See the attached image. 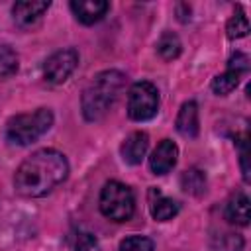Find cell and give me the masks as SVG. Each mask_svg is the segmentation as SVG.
<instances>
[{
    "label": "cell",
    "mask_w": 251,
    "mask_h": 251,
    "mask_svg": "<svg viewBox=\"0 0 251 251\" xmlns=\"http://www.w3.org/2000/svg\"><path fill=\"white\" fill-rule=\"evenodd\" d=\"M226 33H227L229 39H241V37H245V35L249 33V20H247L245 12H243L239 6H237V10H235V14L227 20V24H226Z\"/></svg>",
    "instance_id": "ac0fdd59"
},
{
    "label": "cell",
    "mask_w": 251,
    "mask_h": 251,
    "mask_svg": "<svg viewBox=\"0 0 251 251\" xmlns=\"http://www.w3.org/2000/svg\"><path fill=\"white\" fill-rule=\"evenodd\" d=\"M69 176L67 157L51 147L37 149L25 157L14 173V190L24 198H41Z\"/></svg>",
    "instance_id": "6da1fadb"
},
{
    "label": "cell",
    "mask_w": 251,
    "mask_h": 251,
    "mask_svg": "<svg viewBox=\"0 0 251 251\" xmlns=\"http://www.w3.org/2000/svg\"><path fill=\"white\" fill-rule=\"evenodd\" d=\"M176 131L182 137L194 139L200 131V122H198V104L194 100H188L180 106L178 114H176V122H175Z\"/></svg>",
    "instance_id": "8fae6325"
},
{
    "label": "cell",
    "mask_w": 251,
    "mask_h": 251,
    "mask_svg": "<svg viewBox=\"0 0 251 251\" xmlns=\"http://www.w3.org/2000/svg\"><path fill=\"white\" fill-rule=\"evenodd\" d=\"M224 214H226V220H227V222H231V224H235V226H247L249 220H251L247 194H245L243 190L235 192V194L227 200Z\"/></svg>",
    "instance_id": "7c38bea8"
},
{
    "label": "cell",
    "mask_w": 251,
    "mask_h": 251,
    "mask_svg": "<svg viewBox=\"0 0 251 251\" xmlns=\"http://www.w3.org/2000/svg\"><path fill=\"white\" fill-rule=\"evenodd\" d=\"M241 76H243V75H241L239 71L227 67L222 75H216V76L212 78V84H210V86H212V92L218 94V96H226V94H229L231 90L237 88Z\"/></svg>",
    "instance_id": "5bb4252c"
},
{
    "label": "cell",
    "mask_w": 251,
    "mask_h": 251,
    "mask_svg": "<svg viewBox=\"0 0 251 251\" xmlns=\"http://www.w3.org/2000/svg\"><path fill=\"white\" fill-rule=\"evenodd\" d=\"M243 249V237L237 233H224L220 235L218 251H241Z\"/></svg>",
    "instance_id": "44dd1931"
},
{
    "label": "cell",
    "mask_w": 251,
    "mask_h": 251,
    "mask_svg": "<svg viewBox=\"0 0 251 251\" xmlns=\"http://www.w3.org/2000/svg\"><path fill=\"white\" fill-rule=\"evenodd\" d=\"M180 186L184 192L192 194V196H202L206 192V175L204 171L192 167L188 171H184L180 175Z\"/></svg>",
    "instance_id": "9a60e30c"
},
{
    "label": "cell",
    "mask_w": 251,
    "mask_h": 251,
    "mask_svg": "<svg viewBox=\"0 0 251 251\" xmlns=\"http://www.w3.org/2000/svg\"><path fill=\"white\" fill-rule=\"evenodd\" d=\"M227 67H229V69L239 71L241 75H245V73L249 71V57H247L245 53H235V55H231V57H229Z\"/></svg>",
    "instance_id": "603a6c76"
},
{
    "label": "cell",
    "mask_w": 251,
    "mask_h": 251,
    "mask_svg": "<svg viewBox=\"0 0 251 251\" xmlns=\"http://www.w3.org/2000/svg\"><path fill=\"white\" fill-rule=\"evenodd\" d=\"M98 206L104 218L112 222H127L135 212V196L127 184L120 180H108L102 186Z\"/></svg>",
    "instance_id": "277c9868"
},
{
    "label": "cell",
    "mask_w": 251,
    "mask_h": 251,
    "mask_svg": "<svg viewBox=\"0 0 251 251\" xmlns=\"http://www.w3.org/2000/svg\"><path fill=\"white\" fill-rule=\"evenodd\" d=\"M178 161V147L173 139H163L149 157V169L153 175H167Z\"/></svg>",
    "instance_id": "52a82bcc"
},
{
    "label": "cell",
    "mask_w": 251,
    "mask_h": 251,
    "mask_svg": "<svg viewBox=\"0 0 251 251\" xmlns=\"http://www.w3.org/2000/svg\"><path fill=\"white\" fill-rule=\"evenodd\" d=\"M78 65V51L75 47H65L49 55L43 63V78L49 84H63Z\"/></svg>",
    "instance_id": "8992f818"
},
{
    "label": "cell",
    "mask_w": 251,
    "mask_h": 251,
    "mask_svg": "<svg viewBox=\"0 0 251 251\" xmlns=\"http://www.w3.org/2000/svg\"><path fill=\"white\" fill-rule=\"evenodd\" d=\"M237 147H239V161H241L243 180L249 182V165H247V159H249V141H247V133L237 139Z\"/></svg>",
    "instance_id": "7402d4cb"
},
{
    "label": "cell",
    "mask_w": 251,
    "mask_h": 251,
    "mask_svg": "<svg viewBox=\"0 0 251 251\" xmlns=\"http://www.w3.org/2000/svg\"><path fill=\"white\" fill-rule=\"evenodd\" d=\"M126 84V75L116 69L98 73L80 96V110L86 122H100L116 104Z\"/></svg>",
    "instance_id": "7a4b0ae2"
},
{
    "label": "cell",
    "mask_w": 251,
    "mask_h": 251,
    "mask_svg": "<svg viewBox=\"0 0 251 251\" xmlns=\"http://www.w3.org/2000/svg\"><path fill=\"white\" fill-rule=\"evenodd\" d=\"M149 210H151L153 220H157V222H169V220H173L178 214V202L173 200V198L161 196L159 190H157V198L151 200Z\"/></svg>",
    "instance_id": "4fadbf2b"
},
{
    "label": "cell",
    "mask_w": 251,
    "mask_h": 251,
    "mask_svg": "<svg viewBox=\"0 0 251 251\" xmlns=\"http://www.w3.org/2000/svg\"><path fill=\"white\" fill-rule=\"evenodd\" d=\"M180 51H182V43H180L178 35L175 31H169V29L163 31L159 41H157V53L165 61H173V59H176L180 55Z\"/></svg>",
    "instance_id": "2e32d148"
},
{
    "label": "cell",
    "mask_w": 251,
    "mask_h": 251,
    "mask_svg": "<svg viewBox=\"0 0 251 251\" xmlns=\"http://www.w3.org/2000/svg\"><path fill=\"white\" fill-rule=\"evenodd\" d=\"M118 251H155V245L145 235H129L120 243Z\"/></svg>",
    "instance_id": "ffe728a7"
},
{
    "label": "cell",
    "mask_w": 251,
    "mask_h": 251,
    "mask_svg": "<svg viewBox=\"0 0 251 251\" xmlns=\"http://www.w3.org/2000/svg\"><path fill=\"white\" fill-rule=\"evenodd\" d=\"M51 2L49 0H25V2H16L12 6V16L14 22L20 27H31L35 25L43 14L49 10Z\"/></svg>",
    "instance_id": "ba28073f"
},
{
    "label": "cell",
    "mask_w": 251,
    "mask_h": 251,
    "mask_svg": "<svg viewBox=\"0 0 251 251\" xmlns=\"http://www.w3.org/2000/svg\"><path fill=\"white\" fill-rule=\"evenodd\" d=\"M159 112V90L149 80H137L127 92V116L133 122H147Z\"/></svg>",
    "instance_id": "5b68a950"
},
{
    "label": "cell",
    "mask_w": 251,
    "mask_h": 251,
    "mask_svg": "<svg viewBox=\"0 0 251 251\" xmlns=\"http://www.w3.org/2000/svg\"><path fill=\"white\" fill-rule=\"evenodd\" d=\"M55 122V116L49 108H37L29 114L12 116L6 124V139L12 145H29L45 135Z\"/></svg>",
    "instance_id": "3957f363"
},
{
    "label": "cell",
    "mask_w": 251,
    "mask_h": 251,
    "mask_svg": "<svg viewBox=\"0 0 251 251\" xmlns=\"http://www.w3.org/2000/svg\"><path fill=\"white\" fill-rule=\"evenodd\" d=\"M20 59L12 45H0V80H8L18 73Z\"/></svg>",
    "instance_id": "e0dca14e"
},
{
    "label": "cell",
    "mask_w": 251,
    "mask_h": 251,
    "mask_svg": "<svg viewBox=\"0 0 251 251\" xmlns=\"http://www.w3.org/2000/svg\"><path fill=\"white\" fill-rule=\"evenodd\" d=\"M69 8L80 24L92 25L106 16V12L110 10V4L106 0H73Z\"/></svg>",
    "instance_id": "9c48e42d"
},
{
    "label": "cell",
    "mask_w": 251,
    "mask_h": 251,
    "mask_svg": "<svg viewBox=\"0 0 251 251\" xmlns=\"http://www.w3.org/2000/svg\"><path fill=\"white\" fill-rule=\"evenodd\" d=\"M69 245L73 251H98V239L84 229H75L69 235Z\"/></svg>",
    "instance_id": "d6986e66"
},
{
    "label": "cell",
    "mask_w": 251,
    "mask_h": 251,
    "mask_svg": "<svg viewBox=\"0 0 251 251\" xmlns=\"http://www.w3.org/2000/svg\"><path fill=\"white\" fill-rule=\"evenodd\" d=\"M147 149H149V135L145 131H133L124 139L120 153L127 165H139L147 155Z\"/></svg>",
    "instance_id": "30bf717a"
}]
</instances>
